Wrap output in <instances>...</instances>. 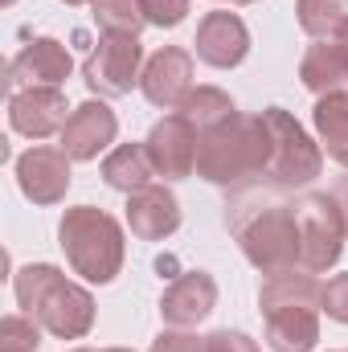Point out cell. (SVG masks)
Listing matches in <instances>:
<instances>
[{"instance_id":"e0dca14e","label":"cell","mask_w":348,"mask_h":352,"mask_svg":"<svg viewBox=\"0 0 348 352\" xmlns=\"http://www.w3.org/2000/svg\"><path fill=\"white\" fill-rule=\"evenodd\" d=\"M127 226H131V234L140 242H164L180 226V201L168 188L148 184V188L131 192V201H127Z\"/></svg>"},{"instance_id":"ac0fdd59","label":"cell","mask_w":348,"mask_h":352,"mask_svg":"<svg viewBox=\"0 0 348 352\" xmlns=\"http://www.w3.org/2000/svg\"><path fill=\"white\" fill-rule=\"evenodd\" d=\"M299 78L312 94H336L348 87V45L345 41H320L303 54L299 62Z\"/></svg>"},{"instance_id":"d6a6232c","label":"cell","mask_w":348,"mask_h":352,"mask_svg":"<svg viewBox=\"0 0 348 352\" xmlns=\"http://www.w3.org/2000/svg\"><path fill=\"white\" fill-rule=\"evenodd\" d=\"M340 41H345V45H348V33H345V37H340Z\"/></svg>"},{"instance_id":"44dd1931","label":"cell","mask_w":348,"mask_h":352,"mask_svg":"<svg viewBox=\"0 0 348 352\" xmlns=\"http://www.w3.org/2000/svg\"><path fill=\"white\" fill-rule=\"evenodd\" d=\"M299 25L303 33L320 37V41H340L348 33V0H295Z\"/></svg>"},{"instance_id":"ffe728a7","label":"cell","mask_w":348,"mask_h":352,"mask_svg":"<svg viewBox=\"0 0 348 352\" xmlns=\"http://www.w3.org/2000/svg\"><path fill=\"white\" fill-rule=\"evenodd\" d=\"M316 119V131H320V144L324 152L348 168V90H336V94H324L312 111Z\"/></svg>"},{"instance_id":"603a6c76","label":"cell","mask_w":348,"mask_h":352,"mask_svg":"<svg viewBox=\"0 0 348 352\" xmlns=\"http://www.w3.org/2000/svg\"><path fill=\"white\" fill-rule=\"evenodd\" d=\"M90 8L107 33H135L140 37V25H148L140 0H90Z\"/></svg>"},{"instance_id":"83f0119b","label":"cell","mask_w":348,"mask_h":352,"mask_svg":"<svg viewBox=\"0 0 348 352\" xmlns=\"http://www.w3.org/2000/svg\"><path fill=\"white\" fill-rule=\"evenodd\" d=\"M152 352H205V340H197L193 332H160L152 340Z\"/></svg>"},{"instance_id":"7a4b0ae2","label":"cell","mask_w":348,"mask_h":352,"mask_svg":"<svg viewBox=\"0 0 348 352\" xmlns=\"http://www.w3.org/2000/svg\"><path fill=\"white\" fill-rule=\"evenodd\" d=\"M262 316H266V340L274 352H312L320 340V316L316 307L324 303V287L316 283L312 270H283L262 283Z\"/></svg>"},{"instance_id":"7c38bea8","label":"cell","mask_w":348,"mask_h":352,"mask_svg":"<svg viewBox=\"0 0 348 352\" xmlns=\"http://www.w3.org/2000/svg\"><path fill=\"white\" fill-rule=\"evenodd\" d=\"M17 184L33 205H58L70 188V156L62 148H29L17 160Z\"/></svg>"},{"instance_id":"f1b7e54d","label":"cell","mask_w":348,"mask_h":352,"mask_svg":"<svg viewBox=\"0 0 348 352\" xmlns=\"http://www.w3.org/2000/svg\"><path fill=\"white\" fill-rule=\"evenodd\" d=\"M332 201H336V209H340V217H345V230H348V176H340V180H336Z\"/></svg>"},{"instance_id":"5b68a950","label":"cell","mask_w":348,"mask_h":352,"mask_svg":"<svg viewBox=\"0 0 348 352\" xmlns=\"http://www.w3.org/2000/svg\"><path fill=\"white\" fill-rule=\"evenodd\" d=\"M62 250L70 266L90 278V283H111L123 266V230L111 213L94 209V205H78L66 209L62 226H58Z\"/></svg>"},{"instance_id":"4316f807","label":"cell","mask_w":348,"mask_h":352,"mask_svg":"<svg viewBox=\"0 0 348 352\" xmlns=\"http://www.w3.org/2000/svg\"><path fill=\"white\" fill-rule=\"evenodd\" d=\"M205 352H259V344L246 336V332H213L205 336Z\"/></svg>"},{"instance_id":"ba28073f","label":"cell","mask_w":348,"mask_h":352,"mask_svg":"<svg viewBox=\"0 0 348 352\" xmlns=\"http://www.w3.org/2000/svg\"><path fill=\"white\" fill-rule=\"evenodd\" d=\"M140 58H144V45L135 33H107L87 58L83 78L98 94H127L140 82Z\"/></svg>"},{"instance_id":"4fadbf2b","label":"cell","mask_w":348,"mask_h":352,"mask_svg":"<svg viewBox=\"0 0 348 352\" xmlns=\"http://www.w3.org/2000/svg\"><path fill=\"white\" fill-rule=\"evenodd\" d=\"M140 90L152 107H164V111L180 107L193 90V58L180 45H164L160 54L148 58V66L140 74Z\"/></svg>"},{"instance_id":"d6986e66","label":"cell","mask_w":348,"mask_h":352,"mask_svg":"<svg viewBox=\"0 0 348 352\" xmlns=\"http://www.w3.org/2000/svg\"><path fill=\"white\" fill-rule=\"evenodd\" d=\"M156 176L152 168V156H148V148L144 144H123V148H115L107 160H102V180L111 184V188H119V192H140V188H148V180Z\"/></svg>"},{"instance_id":"f546056e","label":"cell","mask_w":348,"mask_h":352,"mask_svg":"<svg viewBox=\"0 0 348 352\" xmlns=\"http://www.w3.org/2000/svg\"><path fill=\"white\" fill-rule=\"evenodd\" d=\"M230 4H254V0H230Z\"/></svg>"},{"instance_id":"1f68e13d","label":"cell","mask_w":348,"mask_h":352,"mask_svg":"<svg viewBox=\"0 0 348 352\" xmlns=\"http://www.w3.org/2000/svg\"><path fill=\"white\" fill-rule=\"evenodd\" d=\"M102 352H131V349H102Z\"/></svg>"},{"instance_id":"6da1fadb","label":"cell","mask_w":348,"mask_h":352,"mask_svg":"<svg viewBox=\"0 0 348 352\" xmlns=\"http://www.w3.org/2000/svg\"><path fill=\"white\" fill-rule=\"evenodd\" d=\"M226 226L234 230L242 254L262 274H283L299 263V226L295 205L283 201V188L274 184H238V192L226 201Z\"/></svg>"},{"instance_id":"9a60e30c","label":"cell","mask_w":348,"mask_h":352,"mask_svg":"<svg viewBox=\"0 0 348 352\" xmlns=\"http://www.w3.org/2000/svg\"><path fill=\"white\" fill-rule=\"evenodd\" d=\"M115 131H119V119L107 102H83L70 111L66 127H62V152L70 160H94L107 144H115Z\"/></svg>"},{"instance_id":"7402d4cb","label":"cell","mask_w":348,"mask_h":352,"mask_svg":"<svg viewBox=\"0 0 348 352\" xmlns=\"http://www.w3.org/2000/svg\"><path fill=\"white\" fill-rule=\"evenodd\" d=\"M238 107H234V98L226 94V90L217 87H197L188 90V98L180 102V115L193 123V127H201V131H209V127H217L221 119H230Z\"/></svg>"},{"instance_id":"30bf717a","label":"cell","mask_w":348,"mask_h":352,"mask_svg":"<svg viewBox=\"0 0 348 352\" xmlns=\"http://www.w3.org/2000/svg\"><path fill=\"white\" fill-rule=\"evenodd\" d=\"M74 70V58L62 41L54 37H37L29 41L12 62H8V87L29 90V87H62Z\"/></svg>"},{"instance_id":"4dcf8cb0","label":"cell","mask_w":348,"mask_h":352,"mask_svg":"<svg viewBox=\"0 0 348 352\" xmlns=\"http://www.w3.org/2000/svg\"><path fill=\"white\" fill-rule=\"evenodd\" d=\"M66 4H90V0H66Z\"/></svg>"},{"instance_id":"d4e9b609","label":"cell","mask_w":348,"mask_h":352,"mask_svg":"<svg viewBox=\"0 0 348 352\" xmlns=\"http://www.w3.org/2000/svg\"><path fill=\"white\" fill-rule=\"evenodd\" d=\"M140 8H144V21H148V25H156V29H173V25L184 21L188 0H140Z\"/></svg>"},{"instance_id":"8fae6325","label":"cell","mask_w":348,"mask_h":352,"mask_svg":"<svg viewBox=\"0 0 348 352\" xmlns=\"http://www.w3.org/2000/svg\"><path fill=\"white\" fill-rule=\"evenodd\" d=\"M66 94L58 87H29V90H12L8 98V123L12 131L29 135V140H45L54 131L66 127Z\"/></svg>"},{"instance_id":"3957f363","label":"cell","mask_w":348,"mask_h":352,"mask_svg":"<svg viewBox=\"0 0 348 352\" xmlns=\"http://www.w3.org/2000/svg\"><path fill=\"white\" fill-rule=\"evenodd\" d=\"M270 164V131L262 115L234 111L217 127H209L197 144V173L213 184H250L266 176Z\"/></svg>"},{"instance_id":"cb8c5ba5","label":"cell","mask_w":348,"mask_h":352,"mask_svg":"<svg viewBox=\"0 0 348 352\" xmlns=\"http://www.w3.org/2000/svg\"><path fill=\"white\" fill-rule=\"evenodd\" d=\"M37 328H41L37 320L4 316V320H0V352H37V349H41Z\"/></svg>"},{"instance_id":"52a82bcc","label":"cell","mask_w":348,"mask_h":352,"mask_svg":"<svg viewBox=\"0 0 348 352\" xmlns=\"http://www.w3.org/2000/svg\"><path fill=\"white\" fill-rule=\"evenodd\" d=\"M295 226H299V266L303 270L320 274V270L336 266L348 230L332 192H312V197L295 201Z\"/></svg>"},{"instance_id":"2e32d148","label":"cell","mask_w":348,"mask_h":352,"mask_svg":"<svg viewBox=\"0 0 348 352\" xmlns=\"http://www.w3.org/2000/svg\"><path fill=\"white\" fill-rule=\"evenodd\" d=\"M213 303H217V283H213V274H205V270H184L180 278H173V287L164 291L160 316H164V324H173V328H193V324H201V320L213 311Z\"/></svg>"},{"instance_id":"836d02e7","label":"cell","mask_w":348,"mask_h":352,"mask_svg":"<svg viewBox=\"0 0 348 352\" xmlns=\"http://www.w3.org/2000/svg\"><path fill=\"white\" fill-rule=\"evenodd\" d=\"M74 352H90V349H74Z\"/></svg>"},{"instance_id":"e575fe53","label":"cell","mask_w":348,"mask_h":352,"mask_svg":"<svg viewBox=\"0 0 348 352\" xmlns=\"http://www.w3.org/2000/svg\"><path fill=\"white\" fill-rule=\"evenodd\" d=\"M4 4H12V0H4Z\"/></svg>"},{"instance_id":"484cf974","label":"cell","mask_w":348,"mask_h":352,"mask_svg":"<svg viewBox=\"0 0 348 352\" xmlns=\"http://www.w3.org/2000/svg\"><path fill=\"white\" fill-rule=\"evenodd\" d=\"M336 324H348V274H336L328 287H324V303H320Z\"/></svg>"},{"instance_id":"5bb4252c","label":"cell","mask_w":348,"mask_h":352,"mask_svg":"<svg viewBox=\"0 0 348 352\" xmlns=\"http://www.w3.org/2000/svg\"><path fill=\"white\" fill-rule=\"evenodd\" d=\"M197 58L213 70H230L250 54V33L238 12H209L197 25Z\"/></svg>"},{"instance_id":"8992f818","label":"cell","mask_w":348,"mask_h":352,"mask_svg":"<svg viewBox=\"0 0 348 352\" xmlns=\"http://www.w3.org/2000/svg\"><path fill=\"white\" fill-rule=\"evenodd\" d=\"M262 123L270 131V164H266V176L274 188H299L307 180L320 176V148L312 144V135L295 123V115H287L283 107H270L262 111Z\"/></svg>"},{"instance_id":"9c48e42d","label":"cell","mask_w":348,"mask_h":352,"mask_svg":"<svg viewBox=\"0 0 348 352\" xmlns=\"http://www.w3.org/2000/svg\"><path fill=\"white\" fill-rule=\"evenodd\" d=\"M197 127L184 119V115H168L152 127V135L144 140L148 156H152V168L164 180H180L197 168Z\"/></svg>"},{"instance_id":"277c9868","label":"cell","mask_w":348,"mask_h":352,"mask_svg":"<svg viewBox=\"0 0 348 352\" xmlns=\"http://www.w3.org/2000/svg\"><path fill=\"white\" fill-rule=\"evenodd\" d=\"M12 291H17V303L25 307V316L62 340H83L94 324L90 291L70 283L58 266H25L21 274H12Z\"/></svg>"}]
</instances>
